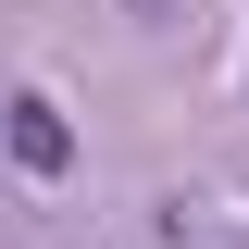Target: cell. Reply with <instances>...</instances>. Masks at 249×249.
Wrapping results in <instances>:
<instances>
[{
	"instance_id": "6da1fadb",
	"label": "cell",
	"mask_w": 249,
	"mask_h": 249,
	"mask_svg": "<svg viewBox=\"0 0 249 249\" xmlns=\"http://www.w3.org/2000/svg\"><path fill=\"white\" fill-rule=\"evenodd\" d=\"M0 137H13V162H25V175H62V162H75V137L50 124V100H13V112H0Z\"/></svg>"
}]
</instances>
